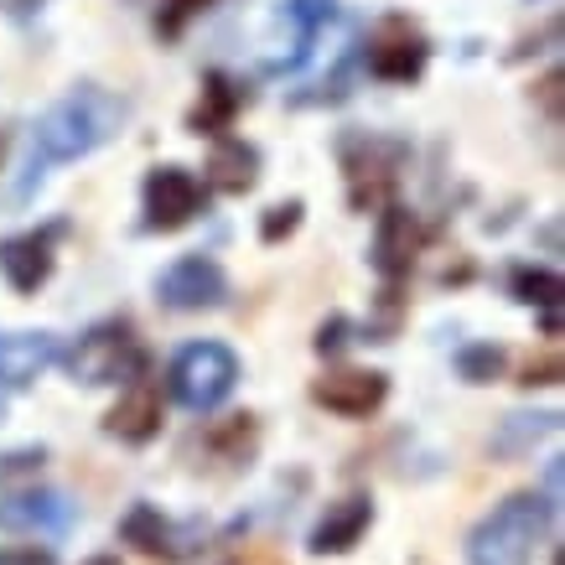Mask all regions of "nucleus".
<instances>
[{"label":"nucleus","instance_id":"obj_5","mask_svg":"<svg viewBox=\"0 0 565 565\" xmlns=\"http://www.w3.org/2000/svg\"><path fill=\"white\" fill-rule=\"evenodd\" d=\"M68 374L78 384H130L136 374H146V353H140V338L136 327L125 317H109V322H94L73 343L68 353Z\"/></svg>","mask_w":565,"mask_h":565},{"label":"nucleus","instance_id":"obj_30","mask_svg":"<svg viewBox=\"0 0 565 565\" xmlns=\"http://www.w3.org/2000/svg\"><path fill=\"white\" fill-rule=\"evenodd\" d=\"M88 565H120V561H109V555H99V561H88Z\"/></svg>","mask_w":565,"mask_h":565},{"label":"nucleus","instance_id":"obj_29","mask_svg":"<svg viewBox=\"0 0 565 565\" xmlns=\"http://www.w3.org/2000/svg\"><path fill=\"white\" fill-rule=\"evenodd\" d=\"M0 565H52V555L47 550H21V555H0Z\"/></svg>","mask_w":565,"mask_h":565},{"label":"nucleus","instance_id":"obj_9","mask_svg":"<svg viewBox=\"0 0 565 565\" xmlns=\"http://www.w3.org/2000/svg\"><path fill=\"white\" fill-rule=\"evenodd\" d=\"M68 234V218H52L42 228H26V234H11L0 239V275L17 296H36L52 280V265H57V239Z\"/></svg>","mask_w":565,"mask_h":565},{"label":"nucleus","instance_id":"obj_26","mask_svg":"<svg viewBox=\"0 0 565 565\" xmlns=\"http://www.w3.org/2000/svg\"><path fill=\"white\" fill-rule=\"evenodd\" d=\"M555 379H561V359H555V353H550L545 363H530V369H524V384H555Z\"/></svg>","mask_w":565,"mask_h":565},{"label":"nucleus","instance_id":"obj_1","mask_svg":"<svg viewBox=\"0 0 565 565\" xmlns=\"http://www.w3.org/2000/svg\"><path fill=\"white\" fill-rule=\"evenodd\" d=\"M130 120V99L125 94H109L99 84H78L68 88L57 104H47L32 125V161H26V182L17 188V198L32 192V182H42L47 167H68V161H84L99 146L125 130Z\"/></svg>","mask_w":565,"mask_h":565},{"label":"nucleus","instance_id":"obj_3","mask_svg":"<svg viewBox=\"0 0 565 565\" xmlns=\"http://www.w3.org/2000/svg\"><path fill=\"white\" fill-rule=\"evenodd\" d=\"M167 384H172V399L182 411L192 415L218 411L223 399L234 394V384H239V353L228 343H213V338L188 343L167 369Z\"/></svg>","mask_w":565,"mask_h":565},{"label":"nucleus","instance_id":"obj_7","mask_svg":"<svg viewBox=\"0 0 565 565\" xmlns=\"http://www.w3.org/2000/svg\"><path fill=\"white\" fill-rule=\"evenodd\" d=\"M203 207H207V188L188 172V167L167 161V167H151V172H146V188H140V213H146V218L140 223H146L151 234H177V228H188Z\"/></svg>","mask_w":565,"mask_h":565},{"label":"nucleus","instance_id":"obj_10","mask_svg":"<svg viewBox=\"0 0 565 565\" xmlns=\"http://www.w3.org/2000/svg\"><path fill=\"white\" fill-rule=\"evenodd\" d=\"M426 249V228L415 218L411 207L399 203H384L379 207V223H374V244H369V265H374L384 280H405L415 270V259Z\"/></svg>","mask_w":565,"mask_h":565},{"label":"nucleus","instance_id":"obj_21","mask_svg":"<svg viewBox=\"0 0 565 565\" xmlns=\"http://www.w3.org/2000/svg\"><path fill=\"white\" fill-rule=\"evenodd\" d=\"M509 286H514V296L524 301V307H545L555 311V301H561V275L555 270H540V265H519L514 275H509Z\"/></svg>","mask_w":565,"mask_h":565},{"label":"nucleus","instance_id":"obj_8","mask_svg":"<svg viewBox=\"0 0 565 565\" xmlns=\"http://www.w3.org/2000/svg\"><path fill=\"white\" fill-rule=\"evenodd\" d=\"M156 301L167 311H218L228 301V275L213 255H182L156 275Z\"/></svg>","mask_w":565,"mask_h":565},{"label":"nucleus","instance_id":"obj_23","mask_svg":"<svg viewBox=\"0 0 565 565\" xmlns=\"http://www.w3.org/2000/svg\"><path fill=\"white\" fill-rule=\"evenodd\" d=\"M218 0H161V11H156V36L161 42H177V36L188 32V21H198L203 11H213Z\"/></svg>","mask_w":565,"mask_h":565},{"label":"nucleus","instance_id":"obj_15","mask_svg":"<svg viewBox=\"0 0 565 565\" xmlns=\"http://www.w3.org/2000/svg\"><path fill=\"white\" fill-rule=\"evenodd\" d=\"M244 104H249V88H244L239 78L207 73L203 99L192 104V115H188V130L192 136H228V125H234V115H239Z\"/></svg>","mask_w":565,"mask_h":565},{"label":"nucleus","instance_id":"obj_14","mask_svg":"<svg viewBox=\"0 0 565 565\" xmlns=\"http://www.w3.org/2000/svg\"><path fill=\"white\" fill-rule=\"evenodd\" d=\"M369 524H374V503L369 498H338V503H327V514L311 524L307 545L311 555H343V550H353L369 534Z\"/></svg>","mask_w":565,"mask_h":565},{"label":"nucleus","instance_id":"obj_16","mask_svg":"<svg viewBox=\"0 0 565 565\" xmlns=\"http://www.w3.org/2000/svg\"><path fill=\"white\" fill-rule=\"evenodd\" d=\"M338 17V0H280V21L291 26V57L286 63H275L270 73H296L301 63L311 57V47H317V36H322V26Z\"/></svg>","mask_w":565,"mask_h":565},{"label":"nucleus","instance_id":"obj_12","mask_svg":"<svg viewBox=\"0 0 565 565\" xmlns=\"http://www.w3.org/2000/svg\"><path fill=\"white\" fill-rule=\"evenodd\" d=\"M57 359H63V343L52 332H0V384L6 390H26Z\"/></svg>","mask_w":565,"mask_h":565},{"label":"nucleus","instance_id":"obj_25","mask_svg":"<svg viewBox=\"0 0 565 565\" xmlns=\"http://www.w3.org/2000/svg\"><path fill=\"white\" fill-rule=\"evenodd\" d=\"M348 332H353V322H348V317L322 322V327H317V353H338V348H348V343H353Z\"/></svg>","mask_w":565,"mask_h":565},{"label":"nucleus","instance_id":"obj_2","mask_svg":"<svg viewBox=\"0 0 565 565\" xmlns=\"http://www.w3.org/2000/svg\"><path fill=\"white\" fill-rule=\"evenodd\" d=\"M550 530V503L540 493H509L467 534V565H534Z\"/></svg>","mask_w":565,"mask_h":565},{"label":"nucleus","instance_id":"obj_18","mask_svg":"<svg viewBox=\"0 0 565 565\" xmlns=\"http://www.w3.org/2000/svg\"><path fill=\"white\" fill-rule=\"evenodd\" d=\"M120 534L130 540L136 550H146V555H161V561H182L188 555V534L177 530L172 519H161L151 509V503H136L130 514H125V524H120Z\"/></svg>","mask_w":565,"mask_h":565},{"label":"nucleus","instance_id":"obj_22","mask_svg":"<svg viewBox=\"0 0 565 565\" xmlns=\"http://www.w3.org/2000/svg\"><path fill=\"white\" fill-rule=\"evenodd\" d=\"M503 369H509V353L498 343H467L457 353V374L467 384H493V379H503Z\"/></svg>","mask_w":565,"mask_h":565},{"label":"nucleus","instance_id":"obj_28","mask_svg":"<svg viewBox=\"0 0 565 565\" xmlns=\"http://www.w3.org/2000/svg\"><path fill=\"white\" fill-rule=\"evenodd\" d=\"M26 467H42V451H11V457H0V478L26 472Z\"/></svg>","mask_w":565,"mask_h":565},{"label":"nucleus","instance_id":"obj_17","mask_svg":"<svg viewBox=\"0 0 565 565\" xmlns=\"http://www.w3.org/2000/svg\"><path fill=\"white\" fill-rule=\"evenodd\" d=\"M259 177V151L239 136H218L213 156H207V182L213 192H249Z\"/></svg>","mask_w":565,"mask_h":565},{"label":"nucleus","instance_id":"obj_19","mask_svg":"<svg viewBox=\"0 0 565 565\" xmlns=\"http://www.w3.org/2000/svg\"><path fill=\"white\" fill-rule=\"evenodd\" d=\"M0 524L63 534L73 524V503L63 493H21V498H6V503H0Z\"/></svg>","mask_w":565,"mask_h":565},{"label":"nucleus","instance_id":"obj_24","mask_svg":"<svg viewBox=\"0 0 565 565\" xmlns=\"http://www.w3.org/2000/svg\"><path fill=\"white\" fill-rule=\"evenodd\" d=\"M301 213H307V203H301V198H286V203L265 207V218H259V239H265V244L291 239L296 228H301Z\"/></svg>","mask_w":565,"mask_h":565},{"label":"nucleus","instance_id":"obj_4","mask_svg":"<svg viewBox=\"0 0 565 565\" xmlns=\"http://www.w3.org/2000/svg\"><path fill=\"white\" fill-rule=\"evenodd\" d=\"M411 146L394 136H379V130H348L338 140V161L348 172V203L353 207H379L399 182V167H405Z\"/></svg>","mask_w":565,"mask_h":565},{"label":"nucleus","instance_id":"obj_20","mask_svg":"<svg viewBox=\"0 0 565 565\" xmlns=\"http://www.w3.org/2000/svg\"><path fill=\"white\" fill-rule=\"evenodd\" d=\"M555 430V411H545V415H509L503 426H498V436H493V451L498 457H524L540 436H550Z\"/></svg>","mask_w":565,"mask_h":565},{"label":"nucleus","instance_id":"obj_6","mask_svg":"<svg viewBox=\"0 0 565 565\" xmlns=\"http://www.w3.org/2000/svg\"><path fill=\"white\" fill-rule=\"evenodd\" d=\"M363 63L374 73L379 84H415L430 63V36L415 26L411 17H390L374 21V32H369V47H363Z\"/></svg>","mask_w":565,"mask_h":565},{"label":"nucleus","instance_id":"obj_11","mask_svg":"<svg viewBox=\"0 0 565 565\" xmlns=\"http://www.w3.org/2000/svg\"><path fill=\"white\" fill-rule=\"evenodd\" d=\"M311 399L322 405L327 415H343V420H363L374 415L384 399H390V379L374 374V369H338L311 384Z\"/></svg>","mask_w":565,"mask_h":565},{"label":"nucleus","instance_id":"obj_27","mask_svg":"<svg viewBox=\"0 0 565 565\" xmlns=\"http://www.w3.org/2000/svg\"><path fill=\"white\" fill-rule=\"evenodd\" d=\"M540 99H545L550 120H561V68H555V73H545V84H540Z\"/></svg>","mask_w":565,"mask_h":565},{"label":"nucleus","instance_id":"obj_13","mask_svg":"<svg viewBox=\"0 0 565 565\" xmlns=\"http://www.w3.org/2000/svg\"><path fill=\"white\" fill-rule=\"evenodd\" d=\"M104 430H109V436H120V441H130V446L151 441L156 430H161V384L146 379V374L130 379L125 394H120V405L104 415Z\"/></svg>","mask_w":565,"mask_h":565}]
</instances>
